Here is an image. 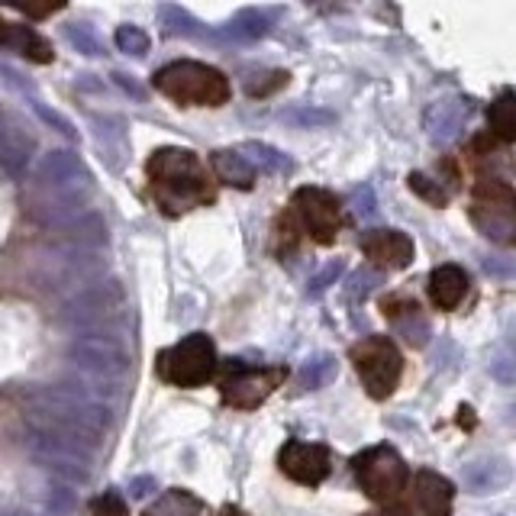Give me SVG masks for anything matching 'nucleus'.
Instances as JSON below:
<instances>
[{
  "label": "nucleus",
  "instance_id": "23",
  "mask_svg": "<svg viewBox=\"0 0 516 516\" xmlns=\"http://www.w3.org/2000/svg\"><path fill=\"white\" fill-rule=\"evenodd\" d=\"M200 513H204V504L191 491H168L152 507H146V516H200Z\"/></svg>",
  "mask_w": 516,
  "mask_h": 516
},
{
  "label": "nucleus",
  "instance_id": "33",
  "mask_svg": "<svg viewBox=\"0 0 516 516\" xmlns=\"http://www.w3.org/2000/svg\"><path fill=\"white\" fill-rule=\"evenodd\" d=\"M491 375L500 381V384H513L516 375H513V358L510 355H497L491 362Z\"/></svg>",
  "mask_w": 516,
  "mask_h": 516
},
{
  "label": "nucleus",
  "instance_id": "35",
  "mask_svg": "<svg viewBox=\"0 0 516 516\" xmlns=\"http://www.w3.org/2000/svg\"><path fill=\"white\" fill-rule=\"evenodd\" d=\"M484 271H487V275H500V278L513 275V268H510L507 258H484Z\"/></svg>",
  "mask_w": 516,
  "mask_h": 516
},
{
  "label": "nucleus",
  "instance_id": "9",
  "mask_svg": "<svg viewBox=\"0 0 516 516\" xmlns=\"http://www.w3.org/2000/svg\"><path fill=\"white\" fill-rule=\"evenodd\" d=\"M471 223L491 242H510L516 236L513 217V191L504 181H481L475 191V207H471Z\"/></svg>",
  "mask_w": 516,
  "mask_h": 516
},
{
  "label": "nucleus",
  "instance_id": "30",
  "mask_svg": "<svg viewBox=\"0 0 516 516\" xmlns=\"http://www.w3.org/2000/svg\"><path fill=\"white\" fill-rule=\"evenodd\" d=\"M375 288H381V275H375V271H358V275L352 278V284H349V294L352 297H368Z\"/></svg>",
  "mask_w": 516,
  "mask_h": 516
},
{
  "label": "nucleus",
  "instance_id": "17",
  "mask_svg": "<svg viewBox=\"0 0 516 516\" xmlns=\"http://www.w3.org/2000/svg\"><path fill=\"white\" fill-rule=\"evenodd\" d=\"M468 294V275L458 265H439L429 275V300L439 310H455Z\"/></svg>",
  "mask_w": 516,
  "mask_h": 516
},
{
  "label": "nucleus",
  "instance_id": "16",
  "mask_svg": "<svg viewBox=\"0 0 516 516\" xmlns=\"http://www.w3.org/2000/svg\"><path fill=\"white\" fill-rule=\"evenodd\" d=\"M462 478L471 494H497L513 481V468L504 455H478L465 462Z\"/></svg>",
  "mask_w": 516,
  "mask_h": 516
},
{
  "label": "nucleus",
  "instance_id": "15",
  "mask_svg": "<svg viewBox=\"0 0 516 516\" xmlns=\"http://www.w3.org/2000/svg\"><path fill=\"white\" fill-rule=\"evenodd\" d=\"M358 246L381 268H407L417 255L413 239L407 233H397V229H371L358 239Z\"/></svg>",
  "mask_w": 516,
  "mask_h": 516
},
{
  "label": "nucleus",
  "instance_id": "3",
  "mask_svg": "<svg viewBox=\"0 0 516 516\" xmlns=\"http://www.w3.org/2000/svg\"><path fill=\"white\" fill-rule=\"evenodd\" d=\"M30 413L39 417H49L55 423H62L75 433H84L91 439H100L113 429V410L104 407V400L91 397L84 387L78 384H52V387H39L23 397Z\"/></svg>",
  "mask_w": 516,
  "mask_h": 516
},
{
  "label": "nucleus",
  "instance_id": "26",
  "mask_svg": "<svg viewBox=\"0 0 516 516\" xmlns=\"http://www.w3.org/2000/svg\"><path fill=\"white\" fill-rule=\"evenodd\" d=\"M342 271H346V262H342V258H336V262H326V268L320 271V275H313L310 284H307L310 297H320L326 288H333V284L342 278Z\"/></svg>",
  "mask_w": 516,
  "mask_h": 516
},
{
  "label": "nucleus",
  "instance_id": "32",
  "mask_svg": "<svg viewBox=\"0 0 516 516\" xmlns=\"http://www.w3.org/2000/svg\"><path fill=\"white\" fill-rule=\"evenodd\" d=\"M126 494H129V500H146V497H155V478H152V475L129 478Z\"/></svg>",
  "mask_w": 516,
  "mask_h": 516
},
{
  "label": "nucleus",
  "instance_id": "4",
  "mask_svg": "<svg viewBox=\"0 0 516 516\" xmlns=\"http://www.w3.org/2000/svg\"><path fill=\"white\" fill-rule=\"evenodd\" d=\"M152 84L155 91L181 107H223L233 94L223 71L200 62H171L155 71Z\"/></svg>",
  "mask_w": 516,
  "mask_h": 516
},
{
  "label": "nucleus",
  "instance_id": "13",
  "mask_svg": "<svg viewBox=\"0 0 516 516\" xmlns=\"http://www.w3.org/2000/svg\"><path fill=\"white\" fill-rule=\"evenodd\" d=\"M104 262H100L97 255H88V252H75L62 258V262L49 265V275H39L36 278V288L42 294H62V291H81L94 284V278L104 275Z\"/></svg>",
  "mask_w": 516,
  "mask_h": 516
},
{
  "label": "nucleus",
  "instance_id": "14",
  "mask_svg": "<svg viewBox=\"0 0 516 516\" xmlns=\"http://www.w3.org/2000/svg\"><path fill=\"white\" fill-rule=\"evenodd\" d=\"M413 500L407 507H400L397 516H449L452 513V497H455V487L449 478L436 475V471H417L413 478Z\"/></svg>",
  "mask_w": 516,
  "mask_h": 516
},
{
  "label": "nucleus",
  "instance_id": "2",
  "mask_svg": "<svg viewBox=\"0 0 516 516\" xmlns=\"http://www.w3.org/2000/svg\"><path fill=\"white\" fill-rule=\"evenodd\" d=\"M59 326L81 336H117L129 326L126 291L117 278L94 281L71 294L59 310Z\"/></svg>",
  "mask_w": 516,
  "mask_h": 516
},
{
  "label": "nucleus",
  "instance_id": "27",
  "mask_svg": "<svg viewBox=\"0 0 516 516\" xmlns=\"http://www.w3.org/2000/svg\"><path fill=\"white\" fill-rule=\"evenodd\" d=\"M94 516H129L126 500H123L120 494H113V491L100 494V497L94 500Z\"/></svg>",
  "mask_w": 516,
  "mask_h": 516
},
{
  "label": "nucleus",
  "instance_id": "6",
  "mask_svg": "<svg viewBox=\"0 0 516 516\" xmlns=\"http://www.w3.org/2000/svg\"><path fill=\"white\" fill-rule=\"evenodd\" d=\"M352 471L358 487L371 500H394L410 478L407 462L391 446H371L352 458Z\"/></svg>",
  "mask_w": 516,
  "mask_h": 516
},
{
  "label": "nucleus",
  "instance_id": "8",
  "mask_svg": "<svg viewBox=\"0 0 516 516\" xmlns=\"http://www.w3.org/2000/svg\"><path fill=\"white\" fill-rule=\"evenodd\" d=\"M68 365L97 378H120L133 365V355L123 346L117 336H78L65 349Z\"/></svg>",
  "mask_w": 516,
  "mask_h": 516
},
{
  "label": "nucleus",
  "instance_id": "10",
  "mask_svg": "<svg viewBox=\"0 0 516 516\" xmlns=\"http://www.w3.org/2000/svg\"><path fill=\"white\" fill-rule=\"evenodd\" d=\"M291 210L300 220V226L310 233V239H317L320 246L336 242L339 229H342V213H339L336 194H329L323 188H300L291 200Z\"/></svg>",
  "mask_w": 516,
  "mask_h": 516
},
{
  "label": "nucleus",
  "instance_id": "21",
  "mask_svg": "<svg viewBox=\"0 0 516 516\" xmlns=\"http://www.w3.org/2000/svg\"><path fill=\"white\" fill-rule=\"evenodd\" d=\"M339 375V362L336 355H313L307 358L304 365L297 371V384L304 387V391H320V387L333 384Z\"/></svg>",
  "mask_w": 516,
  "mask_h": 516
},
{
  "label": "nucleus",
  "instance_id": "31",
  "mask_svg": "<svg viewBox=\"0 0 516 516\" xmlns=\"http://www.w3.org/2000/svg\"><path fill=\"white\" fill-rule=\"evenodd\" d=\"M246 152L252 155V159H255V162H262L265 168H278V171H281V168H284V171H288V168H291V165H288V159H284V155H278V152H271L268 146H249Z\"/></svg>",
  "mask_w": 516,
  "mask_h": 516
},
{
  "label": "nucleus",
  "instance_id": "1",
  "mask_svg": "<svg viewBox=\"0 0 516 516\" xmlns=\"http://www.w3.org/2000/svg\"><path fill=\"white\" fill-rule=\"evenodd\" d=\"M152 181V197L165 217H181L200 204H210L213 188L204 162L188 149H159L146 165Z\"/></svg>",
  "mask_w": 516,
  "mask_h": 516
},
{
  "label": "nucleus",
  "instance_id": "19",
  "mask_svg": "<svg viewBox=\"0 0 516 516\" xmlns=\"http://www.w3.org/2000/svg\"><path fill=\"white\" fill-rule=\"evenodd\" d=\"M0 42L10 46V49H17L20 55H26V59H33V62H52L49 42L42 36H36L33 30H26V26L0 20Z\"/></svg>",
  "mask_w": 516,
  "mask_h": 516
},
{
  "label": "nucleus",
  "instance_id": "7",
  "mask_svg": "<svg viewBox=\"0 0 516 516\" xmlns=\"http://www.w3.org/2000/svg\"><path fill=\"white\" fill-rule=\"evenodd\" d=\"M352 362L358 368V378H362L365 391L375 400L394 394L400 375H404V355L384 336H371L365 342H358L352 349Z\"/></svg>",
  "mask_w": 516,
  "mask_h": 516
},
{
  "label": "nucleus",
  "instance_id": "12",
  "mask_svg": "<svg viewBox=\"0 0 516 516\" xmlns=\"http://www.w3.org/2000/svg\"><path fill=\"white\" fill-rule=\"evenodd\" d=\"M281 471L297 484H320L329 478V468H333V455L323 446V442H300L291 439L284 442V449L278 455Z\"/></svg>",
  "mask_w": 516,
  "mask_h": 516
},
{
  "label": "nucleus",
  "instance_id": "34",
  "mask_svg": "<svg viewBox=\"0 0 516 516\" xmlns=\"http://www.w3.org/2000/svg\"><path fill=\"white\" fill-rule=\"evenodd\" d=\"M352 204H355V213H358V217H375V194H371L368 188L355 191V194H352Z\"/></svg>",
  "mask_w": 516,
  "mask_h": 516
},
{
  "label": "nucleus",
  "instance_id": "24",
  "mask_svg": "<svg viewBox=\"0 0 516 516\" xmlns=\"http://www.w3.org/2000/svg\"><path fill=\"white\" fill-rule=\"evenodd\" d=\"M491 133L500 142H510L513 139V94L504 91L500 100L491 107Z\"/></svg>",
  "mask_w": 516,
  "mask_h": 516
},
{
  "label": "nucleus",
  "instance_id": "29",
  "mask_svg": "<svg viewBox=\"0 0 516 516\" xmlns=\"http://www.w3.org/2000/svg\"><path fill=\"white\" fill-rule=\"evenodd\" d=\"M46 504H49V510H52V513H62V516H68L71 510H75V494H71L68 487H49Z\"/></svg>",
  "mask_w": 516,
  "mask_h": 516
},
{
  "label": "nucleus",
  "instance_id": "11",
  "mask_svg": "<svg viewBox=\"0 0 516 516\" xmlns=\"http://www.w3.org/2000/svg\"><path fill=\"white\" fill-rule=\"evenodd\" d=\"M233 368V365H229ZM288 371L284 368H233L229 375L223 378V400L229 407H239V410H252L258 407L262 400L275 391V387L284 384Z\"/></svg>",
  "mask_w": 516,
  "mask_h": 516
},
{
  "label": "nucleus",
  "instance_id": "18",
  "mask_svg": "<svg viewBox=\"0 0 516 516\" xmlns=\"http://www.w3.org/2000/svg\"><path fill=\"white\" fill-rule=\"evenodd\" d=\"M30 455L36 458V465H42L52 478H62L71 484H88L94 475V465L84 462V458L75 455H62V452H42V449H30Z\"/></svg>",
  "mask_w": 516,
  "mask_h": 516
},
{
  "label": "nucleus",
  "instance_id": "20",
  "mask_svg": "<svg viewBox=\"0 0 516 516\" xmlns=\"http://www.w3.org/2000/svg\"><path fill=\"white\" fill-rule=\"evenodd\" d=\"M391 313H394V326H397V333L404 336L410 346H426L429 342V320L420 313L417 304H391Z\"/></svg>",
  "mask_w": 516,
  "mask_h": 516
},
{
  "label": "nucleus",
  "instance_id": "5",
  "mask_svg": "<svg viewBox=\"0 0 516 516\" xmlns=\"http://www.w3.org/2000/svg\"><path fill=\"white\" fill-rule=\"evenodd\" d=\"M159 375L168 384H178V387H200L213 378L217 371V346L207 333H194L188 339L175 342L171 349H165L159 355Z\"/></svg>",
  "mask_w": 516,
  "mask_h": 516
},
{
  "label": "nucleus",
  "instance_id": "22",
  "mask_svg": "<svg viewBox=\"0 0 516 516\" xmlns=\"http://www.w3.org/2000/svg\"><path fill=\"white\" fill-rule=\"evenodd\" d=\"M213 168H217V175H220V181H226V184H233V188H252V181H255V168H252V162H246L242 159L239 152H217L213 155Z\"/></svg>",
  "mask_w": 516,
  "mask_h": 516
},
{
  "label": "nucleus",
  "instance_id": "36",
  "mask_svg": "<svg viewBox=\"0 0 516 516\" xmlns=\"http://www.w3.org/2000/svg\"><path fill=\"white\" fill-rule=\"evenodd\" d=\"M4 516H36V513H26V510H17V513H4Z\"/></svg>",
  "mask_w": 516,
  "mask_h": 516
},
{
  "label": "nucleus",
  "instance_id": "25",
  "mask_svg": "<svg viewBox=\"0 0 516 516\" xmlns=\"http://www.w3.org/2000/svg\"><path fill=\"white\" fill-rule=\"evenodd\" d=\"M0 4L17 7V10H23L26 17H33V20H46V17H52V13H59L68 4V0H0Z\"/></svg>",
  "mask_w": 516,
  "mask_h": 516
},
{
  "label": "nucleus",
  "instance_id": "28",
  "mask_svg": "<svg viewBox=\"0 0 516 516\" xmlns=\"http://www.w3.org/2000/svg\"><path fill=\"white\" fill-rule=\"evenodd\" d=\"M410 188L417 191L420 197H426L429 204H436V207H442V204H446V200H449L442 191H436V184L429 181L426 175H410Z\"/></svg>",
  "mask_w": 516,
  "mask_h": 516
}]
</instances>
